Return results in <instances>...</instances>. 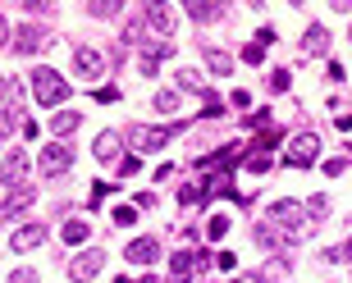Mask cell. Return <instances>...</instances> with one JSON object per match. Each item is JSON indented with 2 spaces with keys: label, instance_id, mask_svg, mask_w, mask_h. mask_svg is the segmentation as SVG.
Listing matches in <instances>:
<instances>
[{
  "label": "cell",
  "instance_id": "1",
  "mask_svg": "<svg viewBox=\"0 0 352 283\" xmlns=\"http://www.w3.org/2000/svg\"><path fill=\"white\" fill-rule=\"evenodd\" d=\"M32 96H37V105H46V110H55V105L69 101V82L55 69H32Z\"/></svg>",
  "mask_w": 352,
  "mask_h": 283
},
{
  "label": "cell",
  "instance_id": "2",
  "mask_svg": "<svg viewBox=\"0 0 352 283\" xmlns=\"http://www.w3.org/2000/svg\"><path fill=\"white\" fill-rule=\"evenodd\" d=\"M316 160H320V142H316L311 133H298V137L284 146V165L288 169H311Z\"/></svg>",
  "mask_w": 352,
  "mask_h": 283
},
{
  "label": "cell",
  "instance_id": "3",
  "mask_svg": "<svg viewBox=\"0 0 352 283\" xmlns=\"http://www.w3.org/2000/svg\"><path fill=\"white\" fill-rule=\"evenodd\" d=\"M179 133H183V124H165V128H133L129 133V146L138 155H142V151H160V146H165L170 137H179Z\"/></svg>",
  "mask_w": 352,
  "mask_h": 283
},
{
  "label": "cell",
  "instance_id": "4",
  "mask_svg": "<svg viewBox=\"0 0 352 283\" xmlns=\"http://www.w3.org/2000/svg\"><path fill=\"white\" fill-rule=\"evenodd\" d=\"M69 165H74V146H69V142H51V146L41 151V169H46L51 179L69 174Z\"/></svg>",
  "mask_w": 352,
  "mask_h": 283
},
{
  "label": "cell",
  "instance_id": "5",
  "mask_svg": "<svg viewBox=\"0 0 352 283\" xmlns=\"http://www.w3.org/2000/svg\"><path fill=\"white\" fill-rule=\"evenodd\" d=\"M74 73L87 78V82H96V78L105 73V55L91 51V46H78V51H74Z\"/></svg>",
  "mask_w": 352,
  "mask_h": 283
},
{
  "label": "cell",
  "instance_id": "6",
  "mask_svg": "<svg viewBox=\"0 0 352 283\" xmlns=\"http://www.w3.org/2000/svg\"><path fill=\"white\" fill-rule=\"evenodd\" d=\"M46 41H51V27H46V23H19V41H14V46H19V55L41 51Z\"/></svg>",
  "mask_w": 352,
  "mask_h": 283
},
{
  "label": "cell",
  "instance_id": "7",
  "mask_svg": "<svg viewBox=\"0 0 352 283\" xmlns=\"http://www.w3.org/2000/svg\"><path fill=\"white\" fill-rule=\"evenodd\" d=\"M101 265H105V251H101V247H91V251H82V256L69 265V274H74V283H87V279L101 274Z\"/></svg>",
  "mask_w": 352,
  "mask_h": 283
},
{
  "label": "cell",
  "instance_id": "8",
  "mask_svg": "<svg viewBox=\"0 0 352 283\" xmlns=\"http://www.w3.org/2000/svg\"><path fill=\"white\" fill-rule=\"evenodd\" d=\"M28 206H32V188H28V183H19V188H5V206H0V215H5V219H19Z\"/></svg>",
  "mask_w": 352,
  "mask_h": 283
},
{
  "label": "cell",
  "instance_id": "9",
  "mask_svg": "<svg viewBox=\"0 0 352 283\" xmlns=\"http://www.w3.org/2000/svg\"><path fill=\"white\" fill-rule=\"evenodd\" d=\"M46 242V229L41 224H23V229H14L10 233V247H19V251H32V247Z\"/></svg>",
  "mask_w": 352,
  "mask_h": 283
},
{
  "label": "cell",
  "instance_id": "10",
  "mask_svg": "<svg viewBox=\"0 0 352 283\" xmlns=\"http://www.w3.org/2000/svg\"><path fill=\"white\" fill-rule=\"evenodd\" d=\"M224 5H215V0H188V19L192 23H215V19H224Z\"/></svg>",
  "mask_w": 352,
  "mask_h": 283
},
{
  "label": "cell",
  "instance_id": "11",
  "mask_svg": "<svg viewBox=\"0 0 352 283\" xmlns=\"http://www.w3.org/2000/svg\"><path fill=\"white\" fill-rule=\"evenodd\" d=\"M302 51H307V55H325L329 51V27L325 23H311L307 32H302Z\"/></svg>",
  "mask_w": 352,
  "mask_h": 283
},
{
  "label": "cell",
  "instance_id": "12",
  "mask_svg": "<svg viewBox=\"0 0 352 283\" xmlns=\"http://www.w3.org/2000/svg\"><path fill=\"white\" fill-rule=\"evenodd\" d=\"M129 260L133 265H151V260H160V242L156 238H138V242H129Z\"/></svg>",
  "mask_w": 352,
  "mask_h": 283
},
{
  "label": "cell",
  "instance_id": "13",
  "mask_svg": "<svg viewBox=\"0 0 352 283\" xmlns=\"http://www.w3.org/2000/svg\"><path fill=\"white\" fill-rule=\"evenodd\" d=\"M91 151H96V160H124V155H119L124 151V137H119V133H101Z\"/></svg>",
  "mask_w": 352,
  "mask_h": 283
},
{
  "label": "cell",
  "instance_id": "14",
  "mask_svg": "<svg viewBox=\"0 0 352 283\" xmlns=\"http://www.w3.org/2000/svg\"><path fill=\"white\" fill-rule=\"evenodd\" d=\"M142 23H146V32H170V5H146Z\"/></svg>",
  "mask_w": 352,
  "mask_h": 283
},
{
  "label": "cell",
  "instance_id": "15",
  "mask_svg": "<svg viewBox=\"0 0 352 283\" xmlns=\"http://www.w3.org/2000/svg\"><path fill=\"white\" fill-rule=\"evenodd\" d=\"M192 270H197L192 251H174V256H170V274H174L170 283H188V274H192Z\"/></svg>",
  "mask_w": 352,
  "mask_h": 283
},
{
  "label": "cell",
  "instance_id": "16",
  "mask_svg": "<svg viewBox=\"0 0 352 283\" xmlns=\"http://www.w3.org/2000/svg\"><path fill=\"white\" fill-rule=\"evenodd\" d=\"M23 174H28V155L23 151H5V188H14Z\"/></svg>",
  "mask_w": 352,
  "mask_h": 283
},
{
  "label": "cell",
  "instance_id": "17",
  "mask_svg": "<svg viewBox=\"0 0 352 283\" xmlns=\"http://www.w3.org/2000/svg\"><path fill=\"white\" fill-rule=\"evenodd\" d=\"M284 238H288V233L279 229V224H270V219H265V224H256V247H265V251L284 247Z\"/></svg>",
  "mask_w": 352,
  "mask_h": 283
},
{
  "label": "cell",
  "instance_id": "18",
  "mask_svg": "<svg viewBox=\"0 0 352 283\" xmlns=\"http://www.w3.org/2000/svg\"><path fill=\"white\" fill-rule=\"evenodd\" d=\"M174 82H179L183 91H201V96H206V82H201V73H197V69H179V73H174Z\"/></svg>",
  "mask_w": 352,
  "mask_h": 283
},
{
  "label": "cell",
  "instance_id": "19",
  "mask_svg": "<svg viewBox=\"0 0 352 283\" xmlns=\"http://www.w3.org/2000/svg\"><path fill=\"white\" fill-rule=\"evenodd\" d=\"M87 14L91 19H119L124 5H119V0H96V5H87Z\"/></svg>",
  "mask_w": 352,
  "mask_h": 283
},
{
  "label": "cell",
  "instance_id": "20",
  "mask_svg": "<svg viewBox=\"0 0 352 283\" xmlns=\"http://www.w3.org/2000/svg\"><path fill=\"white\" fill-rule=\"evenodd\" d=\"M78 124H82V119L74 115V110H60V115L51 119V133H60V137H65V133H74V128H78Z\"/></svg>",
  "mask_w": 352,
  "mask_h": 283
},
{
  "label": "cell",
  "instance_id": "21",
  "mask_svg": "<svg viewBox=\"0 0 352 283\" xmlns=\"http://www.w3.org/2000/svg\"><path fill=\"white\" fill-rule=\"evenodd\" d=\"M87 238H91V229H87V224H82V219H69V224H65V242L82 247V242H87Z\"/></svg>",
  "mask_w": 352,
  "mask_h": 283
},
{
  "label": "cell",
  "instance_id": "22",
  "mask_svg": "<svg viewBox=\"0 0 352 283\" xmlns=\"http://www.w3.org/2000/svg\"><path fill=\"white\" fill-rule=\"evenodd\" d=\"M201 192L206 196H215V192H229V169H215L206 183H201Z\"/></svg>",
  "mask_w": 352,
  "mask_h": 283
},
{
  "label": "cell",
  "instance_id": "23",
  "mask_svg": "<svg viewBox=\"0 0 352 283\" xmlns=\"http://www.w3.org/2000/svg\"><path fill=\"white\" fill-rule=\"evenodd\" d=\"M302 206H307V224H320V219L329 215V201H325V196H311V201H302Z\"/></svg>",
  "mask_w": 352,
  "mask_h": 283
},
{
  "label": "cell",
  "instance_id": "24",
  "mask_svg": "<svg viewBox=\"0 0 352 283\" xmlns=\"http://www.w3.org/2000/svg\"><path fill=\"white\" fill-rule=\"evenodd\" d=\"M224 160H238V146H220V151H210L206 160H197L201 169H215V165H224Z\"/></svg>",
  "mask_w": 352,
  "mask_h": 283
},
{
  "label": "cell",
  "instance_id": "25",
  "mask_svg": "<svg viewBox=\"0 0 352 283\" xmlns=\"http://www.w3.org/2000/svg\"><path fill=\"white\" fill-rule=\"evenodd\" d=\"M206 65H210V73H234V60H229L224 51H210V55H206Z\"/></svg>",
  "mask_w": 352,
  "mask_h": 283
},
{
  "label": "cell",
  "instance_id": "26",
  "mask_svg": "<svg viewBox=\"0 0 352 283\" xmlns=\"http://www.w3.org/2000/svg\"><path fill=\"white\" fill-rule=\"evenodd\" d=\"M151 105H156L160 115H174V110H179V96H174V91H156V96H151Z\"/></svg>",
  "mask_w": 352,
  "mask_h": 283
},
{
  "label": "cell",
  "instance_id": "27",
  "mask_svg": "<svg viewBox=\"0 0 352 283\" xmlns=\"http://www.w3.org/2000/svg\"><path fill=\"white\" fill-rule=\"evenodd\" d=\"M248 169H252V174H270L274 165H270V155H265V151H252L248 155Z\"/></svg>",
  "mask_w": 352,
  "mask_h": 283
},
{
  "label": "cell",
  "instance_id": "28",
  "mask_svg": "<svg viewBox=\"0 0 352 283\" xmlns=\"http://www.w3.org/2000/svg\"><path fill=\"white\" fill-rule=\"evenodd\" d=\"M243 65H265V46H261V41L243 46Z\"/></svg>",
  "mask_w": 352,
  "mask_h": 283
},
{
  "label": "cell",
  "instance_id": "29",
  "mask_svg": "<svg viewBox=\"0 0 352 283\" xmlns=\"http://www.w3.org/2000/svg\"><path fill=\"white\" fill-rule=\"evenodd\" d=\"M138 169H142V165H138V151H129L124 160H119V169H115V174H119V179H129V174H138Z\"/></svg>",
  "mask_w": 352,
  "mask_h": 283
},
{
  "label": "cell",
  "instance_id": "30",
  "mask_svg": "<svg viewBox=\"0 0 352 283\" xmlns=\"http://www.w3.org/2000/svg\"><path fill=\"white\" fill-rule=\"evenodd\" d=\"M274 146H284V137H279V133H261V137H256V151H265V155H270Z\"/></svg>",
  "mask_w": 352,
  "mask_h": 283
},
{
  "label": "cell",
  "instance_id": "31",
  "mask_svg": "<svg viewBox=\"0 0 352 283\" xmlns=\"http://www.w3.org/2000/svg\"><path fill=\"white\" fill-rule=\"evenodd\" d=\"M179 201H183V206H192V201H206V192H201L197 183H188V188L179 192Z\"/></svg>",
  "mask_w": 352,
  "mask_h": 283
},
{
  "label": "cell",
  "instance_id": "32",
  "mask_svg": "<svg viewBox=\"0 0 352 283\" xmlns=\"http://www.w3.org/2000/svg\"><path fill=\"white\" fill-rule=\"evenodd\" d=\"M19 96H23V87H19L14 78H5V110H14V101H19Z\"/></svg>",
  "mask_w": 352,
  "mask_h": 283
},
{
  "label": "cell",
  "instance_id": "33",
  "mask_svg": "<svg viewBox=\"0 0 352 283\" xmlns=\"http://www.w3.org/2000/svg\"><path fill=\"white\" fill-rule=\"evenodd\" d=\"M206 233H210V238H224V233H229V215H215L206 224Z\"/></svg>",
  "mask_w": 352,
  "mask_h": 283
},
{
  "label": "cell",
  "instance_id": "34",
  "mask_svg": "<svg viewBox=\"0 0 352 283\" xmlns=\"http://www.w3.org/2000/svg\"><path fill=\"white\" fill-rule=\"evenodd\" d=\"M288 87V69H274L270 73V91H284Z\"/></svg>",
  "mask_w": 352,
  "mask_h": 283
},
{
  "label": "cell",
  "instance_id": "35",
  "mask_svg": "<svg viewBox=\"0 0 352 283\" xmlns=\"http://www.w3.org/2000/svg\"><path fill=\"white\" fill-rule=\"evenodd\" d=\"M5 283H41V279H37V274H32V270H14V274H10V279H5Z\"/></svg>",
  "mask_w": 352,
  "mask_h": 283
},
{
  "label": "cell",
  "instance_id": "36",
  "mask_svg": "<svg viewBox=\"0 0 352 283\" xmlns=\"http://www.w3.org/2000/svg\"><path fill=\"white\" fill-rule=\"evenodd\" d=\"M96 101H101V105H115L119 91H115V87H96Z\"/></svg>",
  "mask_w": 352,
  "mask_h": 283
},
{
  "label": "cell",
  "instance_id": "37",
  "mask_svg": "<svg viewBox=\"0 0 352 283\" xmlns=\"http://www.w3.org/2000/svg\"><path fill=\"white\" fill-rule=\"evenodd\" d=\"M115 219H119V224H133V219H138V206H119Z\"/></svg>",
  "mask_w": 352,
  "mask_h": 283
},
{
  "label": "cell",
  "instance_id": "38",
  "mask_svg": "<svg viewBox=\"0 0 352 283\" xmlns=\"http://www.w3.org/2000/svg\"><path fill=\"white\" fill-rule=\"evenodd\" d=\"M248 124H252V128H270V110H256V115H252Z\"/></svg>",
  "mask_w": 352,
  "mask_h": 283
},
{
  "label": "cell",
  "instance_id": "39",
  "mask_svg": "<svg viewBox=\"0 0 352 283\" xmlns=\"http://www.w3.org/2000/svg\"><path fill=\"white\" fill-rule=\"evenodd\" d=\"M229 283H270L265 274H256V270H248V274H238V279H229Z\"/></svg>",
  "mask_w": 352,
  "mask_h": 283
},
{
  "label": "cell",
  "instance_id": "40",
  "mask_svg": "<svg viewBox=\"0 0 352 283\" xmlns=\"http://www.w3.org/2000/svg\"><path fill=\"white\" fill-rule=\"evenodd\" d=\"M234 105H238V110H248V105H252V91L238 87V91H234Z\"/></svg>",
  "mask_w": 352,
  "mask_h": 283
},
{
  "label": "cell",
  "instance_id": "41",
  "mask_svg": "<svg viewBox=\"0 0 352 283\" xmlns=\"http://www.w3.org/2000/svg\"><path fill=\"white\" fill-rule=\"evenodd\" d=\"M119 283H156V279H119Z\"/></svg>",
  "mask_w": 352,
  "mask_h": 283
},
{
  "label": "cell",
  "instance_id": "42",
  "mask_svg": "<svg viewBox=\"0 0 352 283\" xmlns=\"http://www.w3.org/2000/svg\"><path fill=\"white\" fill-rule=\"evenodd\" d=\"M334 256H352V242H348V247H343V251H334Z\"/></svg>",
  "mask_w": 352,
  "mask_h": 283
}]
</instances>
